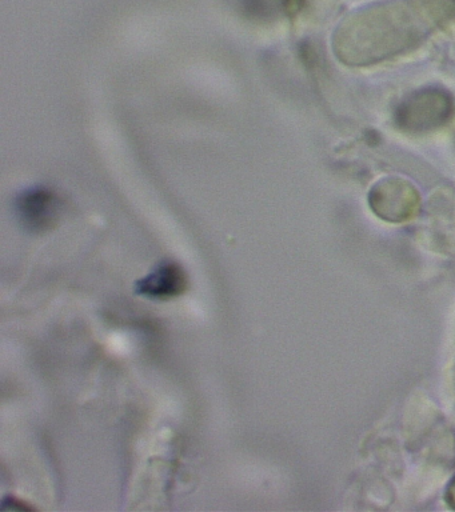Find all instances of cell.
Listing matches in <instances>:
<instances>
[{"instance_id": "obj_1", "label": "cell", "mask_w": 455, "mask_h": 512, "mask_svg": "<svg viewBox=\"0 0 455 512\" xmlns=\"http://www.w3.org/2000/svg\"><path fill=\"white\" fill-rule=\"evenodd\" d=\"M15 211L27 231L43 234L57 224L61 215V200L49 188H30L15 200Z\"/></svg>"}, {"instance_id": "obj_2", "label": "cell", "mask_w": 455, "mask_h": 512, "mask_svg": "<svg viewBox=\"0 0 455 512\" xmlns=\"http://www.w3.org/2000/svg\"><path fill=\"white\" fill-rule=\"evenodd\" d=\"M189 278L182 266L175 262H163L150 274L135 283V292L151 300H171L185 294Z\"/></svg>"}, {"instance_id": "obj_3", "label": "cell", "mask_w": 455, "mask_h": 512, "mask_svg": "<svg viewBox=\"0 0 455 512\" xmlns=\"http://www.w3.org/2000/svg\"><path fill=\"white\" fill-rule=\"evenodd\" d=\"M450 494L453 495V500L455 502V482H453V487H451Z\"/></svg>"}]
</instances>
